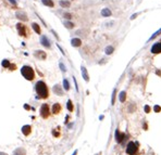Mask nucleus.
<instances>
[{
	"label": "nucleus",
	"instance_id": "nucleus-1",
	"mask_svg": "<svg viewBox=\"0 0 161 155\" xmlns=\"http://www.w3.org/2000/svg\"><path fill=\"white\" fill-rule=\"evenodd\" d=\"M35 90H36V92H37V94H38L39 98H41V99L48 98V96H49L48 88H47V86H46V84L44 82H41V80L37 82L36 86H35Z\"/></svg>",
	"mask_w": 161,
	"mask_h": 155
},
{
	"label": "nucleus",
	"instance_id": "nucleus-2",
	"mask_svg": "<svg viewBox=\"0 0 161 155\" xmlns=\"http://www.w3.org/2000/svg\"><path fill=\"white\" fill-rule=\"evenodd\" d=\"M21 73H22V75L24 76L27 80H33L35 77L34 69H33L31 66H23L22 69H21Z\"/></svg>",
	"mask_w": 161,
	"mask_h": 155
},
{
	"label": "nucleus",
	"instance_id": "nucleus-3",
	"mask_svg": "<svg viewBox=\"0 0 161 155\" xmlns=\"http://www.w3.org/2000/svg\"><path fill=\"white\" fill-rule=\"evenodd\" d=\"M126 152L130 155H134L137 152V144L135 142H130L126 147Z\"/></svg>",
	"mask_w": 161,
	"mask_h": 155
},
{
	"label": "nucleus",
	"instance_id": "nucleus-4",
	"mask_svg": "<svg viewBox=\"0 0 161 155\" xmlns=\"http://www.w3.org/2000/svg\"><path fill=\"white\" fill-rule=\"evenodd\" d=\"M16 29H18V32H19V35H21V36H23V37L27 36V29H26V27H25V25H23L22 23H18V24H16Z\"/></svg>",
	"mask_w": 161,
	"mask_h": 155
},
{
	"label": "nucleus",
	"instance_id": "nucleus-5",
	"mask_svg": "<svg viewBox=\"0 0 161 155\" xmlns=\"http://www.w3.org/2000/svg\"><path fill=\"white\" fill-rule=\"evenodd\" d=\"M40 115H41V117H44V118H47V117L49 116V106H48V104H43V105H41Z\"/></svg>",
	"mask_w": 161,
	"mask_h": 155
},
{
	"label": "nucleus",
	"instance_id": "nucleus-6",
	"mask_svg": "<svg viewBox=\"0 0 161 155\" xmlns=\"http://www.w3.org/2000/svg\"><path fill=\"white\" fill-rule=\"evenodd\" d=\"M40 43L44 46V47L50 48V40H49L48 37L45 36V35H43V36L40 37Z\"/></svg>",
	"mask_w": 161,
	"mask_h": 155
},
{
	"label": "nucleus",
	"instance_id": "nucleus-7",
	"mask_svg": "<svg viewBox=\"0 0 161 155\" xmlns=\"http://www.w3.org/2000/svg\"><path fill=\"white\" fill-rule=\"evenodd\" d=\"M151 52L155 53V54H157V53H160V52H161V42L155 43V45L152 46V48H151Z\"/></svg>",
	"mask_w": 161,
	"mask_h": 155
},
{
	"label": "nucleus",
	"instance_id": "nucleus-8",
	"mask_svg": "<svg viewBox=\"0 0 161 155\" xmlns=\"http://www.w3.org/2000/svg\"><path fill=\"white\" fill-rule=\"evenodd\" d=\"M15 15H16V17H18L19 20H21V21H27V15H26V13L23 12V11H18Z\"/></svg>",
	"mask_w": 161,
	"mask_h": 155
},
{
	"label": "nucleus",
	"instance_id": "nucleus-9",
	"mask_svg": "<svg viewBox=\"0 0 161 155\" xmlns=\"http://www.w3.org/2000/svg\"><path fill=\"white\" fill-rule=\"evenodd\" d=\"M125 138V135L124 133H121L119 130H116L115 131V140H116V142H122V140Z\"/></svg>",
	"mask_w": 161,
	"mask_h": 155
},
{
	"label": "nucleus",
	"instance_id": "nucleus-10",
	"mask_svg": "<svg viewBox=\"0 0 161 155\" xmlns=\"http://www.w3.org/2000/svg\"><path fill=\"white\" fill-rule=\"evenodd\" d=\"M34 55L36 57H38V59H41V60L46 59V53L44 51H41V50H37V51H35Z\"/></svg>",
	"mask_w": 161,
	"mask_h": 155
},
{
	"label": "nucleus",
	"instance_id": "nucleus-11",
	"mask_svg": "<svg viewBox=\"0 0 161 155\" xmlns=\"http://www.w3.org/2000/svg\"><path fill=\"white\" fill-rule=\"evenodd\" d=\"M111 14H112V12H111L110 9L104 8V9H102V10H101V15H102V16L107 17V16H110Z\"/></svg>",
	"mask_w": 161,
	"mask_h": 155
},
{
	"label": "nucleus",
	"instance_id": "nucleus-12",
	"mask_svg": "<svg viewBox=\"0 0 161 155\" xmlns=\"http://www.w3.org/2000/svg\"><path fill=\"white\" fill-rule=\"evenodd\" d=\"M71 43H72L73 47H80V46L82 45V40L81 39H78V38H73L71 40Z\"/></svg>",
	"mask_w": 161,
	"mask_h": 155
},
{
	"label": "nucleus",
	"instance_id": "nucleus-13",
	"mask_svg": "<svg viewBox=\"0 0 161 155\" xmlns=\"http://www.w3.org/2000/svg\"><path fill=\"white\" fill-rule=\"evenodd\" d=\"M53 92H55V93H57L58 96H62V94H63V91H62L61 87H60L59 85H56V86L53 87Z\"/></svg>",
	"mask_w": 161,
	"mask_h": 155
},
{
	"label": "nucleus",
	"instance_id": "nucleus-14",
	"mask_svg": "<svg viewBox=\"0 0 161 155\" xmlns=\"http://www.w3.org/2000/svg\"><path fill=\"white\" fill-rule=\"evenodd\" d=\"M60 111H61V105H60L59 103H56L55 105L52 106V113H55V114H58Z\"/></svg>",
	"mask_w": 161,
	"mask_h": 155
},
{
	"label": "nucleus",
	"instance_id": "nucleus-15",
	"mask_svg": "<svg viewBox=\"0 0 161 155\" xmlns=\"http://www.w3.org/2000/svg\"><path fill=\"white\" fill-rule=\"evenodd\" d=\"M82 75H83L84 79L86 80V82H88L89 80V77H88V74H87V71H86V68L84 67V66H82Z\"/></svg>",
	"mask_w": 161,
	"mask_h": 155
},
{
	"label": "nucleus",
	"instance_id": "nucleus-16",
	"mask_svg": "<svg viewBox=\"0 0 161 155\" xmlns=\"http://www.w3.org/2000/svg\"><path fill=\"white\" fill-rule=\"evenodd\" d=\"M31 126H28V125H27V126H24L22 128V131H23V133H24L25 136H27V135H29V133H31Z\"/></svg>",
	"mask_w": 161,
	"mask_h": 155
},
{
	"label": "nucleus",
	"instance_id": "nucleus-17",
	"mask_svg": "<svg viewBox=\"0 0 161 155\" xmlns=\"http://www.w3.org/2000/svg\"><path fill=\"white\" fill-rule=\"evenodd\" d=\"M41 2H43L45 6L50 7V8H53V6H55V3H53L52 0H41Z\"/></svg>",
	"mask_w": 161,
	"mask_h": 155
},
{
	"label": "nucleus",
	"instance_id": "nucleus-18",
	"mask_svg": "<svg viewBox=\"0 0 161 155\" xmlns=\"http://www.w3.org/2000/svg\"><path fill=\"white\" fill-rule=\"evenodd\" d=\"M32 26H33V29H34L37 34H40V27H39V25L37 24V23H33Z\"/></svg>",
	"mask_w": 161,
	"mask_h": 155
},
{
	"label": "nucleus",
	"instance_id": "nucleus-19",
	"mask_svg": "<svg viewBox=\"0 0 161 155\" xmlns=\"http://www.w3.org/2000/svg\"><path fill=\"white\" fill-rule=\"evenodd\" d=\"M59 3H60V6H61V7H63V8H69V7H70V4H71L69 1H64V0H60V2H59Z\"/></svg>",
	"mask_w": 161,
	"mask_h": 155
},
{
	"label": "nucleus",
	"instance_id": "nucleus-20",
	"mask_svg": "<svg viewBox=\"0 0 161 155\" xmlns=\"http://www.w3.org/2000/svg\"><path fill=\"white\" fill-rule=\"evenodd\" d=\"M125 98H126V92L125 91H122L120 93V96H119V99H120L121 102H124L125 101Z\"/></svg>",
	"mask_w": 161,
	"mask_h": 155
},
{
	"label": "nucleus",
	"instance_id": "nucleus-21",
	"mask_svg": "<svg viewBox=\"0 0 161 155\" xmlns=\"http://www.w3.org/2000/svg\"><path fill=\"white\" fill-rule=\"evenodd\" d=\"M13 155H25L24 149H18L16 151H14V154Z\"/></svg>",
	"mask_w": 161,
	"mask_h": 155
},
{
	"label": "nucleus",
	"instance_id": "nucleus-22",
	"mask_svg": "<svg viewBox=\"0 0 161 155\" xmlns=\"http://www.w3.org/2000/svg\"><path fill=\"white\" fill-rule=\"evenodd\" d=\"M64 25H65V27H66V28H73L74 27V24L72 22H69V21H66V22H64Z\"/></svg>",
	"mask_w": 161,
	"mask_h": 155
},
{
	"label": "nucleus",
	"instance_id": "nucleus-23",
	"mask_svg": "<svg viewBox=\"0 0 161 155\" xmlns=\"http://www.w3.org/2000/svg\"><path fill=\"white\" fill-rule=\"evenodd\" d=\"M113 50H114V48L112 47V46H109V47L106 48V53L107 54H111V53L113 52Z\"/></svg>",
	"mask_w": 161,
	"mask_h": 155
},
{
	"label": "nucleus",
	"instance_id": "nucleus-24",
	"mask_svg": "<svg viewBox=\"0 0 161 155\" xmlns=\"http://www.w3.org/2000/svg\"><path fill=\"white\" fill-rule=\"evenodd\" d=\"M63 88H64V90H69L70 89V85H69L67 79H63Z\"/></svg>",
	"mask_w": 161,
	"mask_h": 155
},
{
	"label": "nucleus",
	"instance_id": "nucleus-25",
	"mask_svg": "<svg viewBox=\"0 0 161 155\" xmlns=\"http://www.w3.org/2000/svg\"><path fill=\"white\" fill-rule=\"evenodd\" d=\"M67 110L70 111V112H72V111H73V104H72V101L71 100H69L67 101Z\"/></svg>",
	"mask_w": 161,
	"mask_h": 155
},
{
	"label": "nucleus",
	"instance_id": "nucleus-26",
	"mask_svg": "<svg viewBox=\"0 0 161 155\" xmlns=\"http://www.w3.org/2000/svg\"><path fill=\"white\" fill-rule=\"evenodd\" d=\"M2 66H3V67H9V66H10V62H9L8 60H3V62H2Z\"/></svg>",
	"mask_w": 161,
	"mask_h": 155
},
{
	"label": "nucleus",
	"instance_id": "nucleus-27",
	"mask_svg": "<svg viewBox=\"0 0 161 155\" xmlns=\"http://www.w3.org/2000/svg\"><path fill=\"white\" fill-rule=\"evenodd\" d=\"M159 34H161V28H160V29H159V31H158V32H157V33H155V34H153V35H152V36H151V37H150V38H149V40H152V39H153V38H155V37H157V36H158V35H159Z\"/></svg>",
	"mask_w": 161,
	"mask_h": 155
},
{
	"label": "nucleus",
	"instance_id": "nucleus-28",
	"mask_svg": "<svg viewBox=\"0 0 161 155\" xmlns=\"http://www.w3.org/2000/svg\"><path fill=\"white\" fill-rule=\"evenodd\" d=\"M115 90H113V93H112V100H111V104H114V102H115Z\"/></svg>",
	"mask_w": 161,
	"mask_h": 155
},
{
	"label": "nucleus",
	"instance_id": "nucleus-29",
	"mask_svg": "<svg viewBox=\"0 0 161 155\" xmlns=\"http://www.w3.org/2000/svg\"><path fill=\"white\" fill-rule=\"evenodd\" d=\"M63 16H64L65 18H67V20H71V18H72V15L70 14V13H64Z\"/></svg>",
	"mask_w": 161,
	"mask_h": 155
},
{
	"label": "nucleus",
	"instance_id": "nucleus-30",
	"mask_svg": "<svg viewBox=\"0 0 161 155\" xmlns=\"http://www.w3.org/2000/svg\"><path fill=\"white\" fill-rule=\"evenodd\" d=\"M60 68L62 69V72H65V71H66V68H65V66L63 65V63H60Z\"/></svg>",
	"mask_w": 161,
	"mask_h": 155
},
{
	"label": "nucleus",
	"instance_id": "nucleus-31",
	"mask_svg": "<svg viewBox=\"0 0 161 155\" xmlns=\"http://www.w3.org/2000/svg\"><path fill=\"white\" fill-rule=\"evenodd\" d=\"M145 112H146V113H149V112H150V107H149L148 105L145 106Z\"/></svg>",
	"mask_w": 161,
	"mask_h": 155
},
{
	"label": "nucleus",
	"instance_id": "nucleus-32",
	"mask_svg": "<svg viewBox=\"0 0 161 155\" xmlns=\"http://www.w3.org/2000/svg\"><path fill=\"white\" fill-rule=\"evenodd\" d=\"M153 110H155V112H159V111L161 110V107H160V106H155V108H153Z\"/></svg>",
	"mask_w": 161,
	"mask_h": 155
},
{
	"label": "nucleus",
	"instance_id": "nucleus-33",
	"mask_svg": "<svg viewBox=\"0 0 161 155\" xmlns=\"http://www.w3.org/2000/svg\"><path fill=\"white\" fill-rule=\"evenodd\" d=\"M9 1H10L11 3L13 4V6H15V4H16V1H15V0H9Z\"/></svg>",
	"mask_w": 161,
	"mask_h": 155
},
{
	"label": "nucleus",
	"instance_id": "nucleus-34",
	"mask_svg": "<svg viewBox=\"0 0 161 155\" xmlns=\"http://www.w3.org/2000/svg\"><path fill=\"white\" fill-rule=\"evenodd\" d=\"M136 16H137V14H133V15H132V17H131V18H132V20H134V18L136 17Z\"/></svg>",
	"mask_w": 161,
	"mask_h": 155
},
{
	"label": "nucleus",
	"instance_id": "nucleus-35",
	"mask_svg": "<svg viewBox=\"0 0 161 155\" xmlns=\"http://www.w3.org/2000/svg\"><path fill=\"white\" fill-rule=\"evenodd\" d=\"M0 155H8V154H6V153H2V152H1V153H0Z\"/></svg>",
	"mask_w": 161,
	"mask_h": 155
}]
</instances>
